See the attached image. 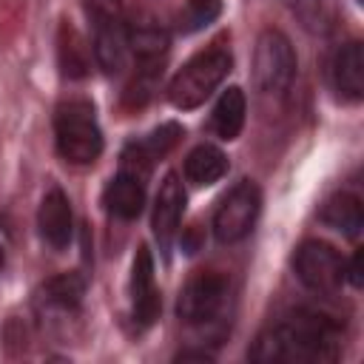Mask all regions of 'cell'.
<instances>
[{
	"label": "cell",
	"instance_id": "6da1fadb",
	"mask_svg": "<svg viewBox=\"0 0 364 364\" xmlns=\"http://www.w3.org/2000/svg\"><path fill=\"white\" fill-rule=\"evenodd\" d=\"M341 353V324L313 307H293L273 318L250 347L256 364H321Z\"/></svg>",
	"mask_w": 364,
	"mask_h": 364
},
{
	"label": "cell",
	"instance_id": "7a4b0ae2",
	"mask_svg": "<svg viewBox=\"0 0 364 364\" xmlns=\"http://www.w3.org/2000/svg\"><path fill=\"white\" fill-rule=\"evenodd\" d=\"M57 151L71 165H91L102 151V131L94 105L82 97H71L57 105L54 114Z\"/></svg>",
	"mask_w": 364,
	"mask_h": 364
},
{
	"label": "cell",
	"instance_id": "3957f363",
	"mask_svg": "<svg viewBox=\"0 0 364 364\" xmlns=\"http://www.w3.org/2000/svg\"><path fill=\"white\" fill-rule=\"evenodd\" d=\"M230 51L222 46H210L199 54H193L171 80L168 85V100L173 108L191 111L199 108L228 77L230 71Z\"/></svg>",
	"mask_w": 364,
	"mask_h": 364
},
{
	"label": "cell",
	"instance_id": "277c9868",
	"mask_svg": "<svg viewBox=\"0 0 364 364\" xmlns=\"http://www.w3.org/2000/svg\"><path fill=\"white\" fill-rule=\"evenodd\" d=\"M259 210H262V191L256 182L250 179H242L236 182L216 205L213 210V233L222 245H233V242H242L256 219H259Z\"/></svg>",
	"mask_w": 364,
	"mask_h": 364
},
{
	"label": "cell",
	"instance_id": "5b68a950",
	"mask_svg": "<svg viewBox=\"0 0 364 364\" xmlns=\"http://www.w3.org/2000/svg\"><path fill=\"white\" fill-rule=\"evenodd\" d=\"M293 77H296V51L290 40L276 28L262 31L253 51V82L259 85V91L282 94L290 88Z\"/></svg>",
	"mask_w": 364,
	"mask_h": 364
},
{
	"label": "cell",
	"instance_id": "8992f818",
	"mask_svg": "<svg viewBox=\"0 0 364 364\" xmlns=\"http://www.w3.org/2000/svg\"><path fill=\"white\" fill-rule=\"evenodd\" d=\"M225 301H228V279L219 270H199L185 282L176 301V313L185 324L205 327L225 310Z\"/></svg>",
	"mask_w": 364,
	"mask_h": 364
},
{
	"label": "cell",
	"instance_id": "52a82bcc",
	"mask_svg": "<svg viewBox=\"0 0 364 364\" xmlns=\"http://www.w3.org/2000/svg\"><path fill=\"white\" fill-rule=\"evenodd\" d=\"M344 259L341 253L318 239H307L299 245L296 256H293V270L299 276V282L313 290V293H333L341 287L344 282Z\"/></svg>",
	"mask_w": 364,
	"mask_h": 364
},
{
	"label": "cell",
	"instance_id": "ba28073f",
	"mask_svg": "<svg viewBox=\"0 0 364 364\" xmlns=\"http://www.w3.org/2000/svg\"><path fill=\"white\" fill-rule=\"evenodd\" d=\"M128 54H131V40L122 17L119 14L94 17V57L100 68L108 74H117L125 68Z\"/></svg>",
	"mask_w": 364,
	"mask_h": 364
},
{
	"label": "cell",
	"instance_id": "9c48e42d",
	"mask_svg": "<svg viewBox=\"0 0 364 364\" xmlns=\"http://www.w3.org/2000/svg\"><path fill=\"white\" fill-rule=\"evenodd\" d=\"M182 210H185V191H182V182L176 173H168L159 185V193H156V202H154V216H151V228H154V236L159 242V247L168 253L176 230H179V222H182Z\"/></svg>",
	"mask_w": 364,
	"mask_h": 364
},
{
	"label": "cell",
	"instance_id": "30bf717a",
	"mask_svg": "<svg viewBox=\"0 0 364 364\" xmlns=\"http://www.w3.org/2000/svg\"><path fill=\"white\" fill-rule=\"evenodd\" d=\"M131 310H134V321L139 327H148L159 316V290L154 282V259L145 245L136 250L134 267H131Z\"/></svg>",
	"mask_w": 364,
	"mask_h": 364
},
{
	"label": "cell",
	"instance_id": "8fae6325",
	"mask_svg": "<svg viewBox=\"0 0 364 364\" xmlns=\"http://www.w3.org/2000/svg\"><path fill=\"white\" fill-rule=\"evenodd\" d=\"M37 228L46 245H51L54 250H63L71 242L74 233V216H71V202L60 188H51L37 210Z\"/></svg>",
	"mask_w": 364,
	"mask_h": 364
},
{
	"label": "cell",
	"instance_id": "7c38bea8",
	"mask_svg": "<svg viewBox=\"0 0 364 364\" xmlns=\"http://www.w3.org/2000/svg\"><path fill=\"white\" fill-rule=\"evenodd\" d=\"M105 205L117 219H136L145 205V176L122 168L105 188Z\"/></svg>",
	"mask_w": 364,
	"mask_h": 364
},
{
	"label": "cell",
	"instance_id": "4fadbf2b",
	"mask_svg": "<svg viewBox=\"0 0 364 364\" xmlns=\"http://www.w3.org/2000/svg\"><path fill=\"white\" fill-rule=\"evenodd\" d=\"M333 82L341 97L361 100L364 94V51L358 40L344 43L333 57Z\"/></svg>",
	"mask_w": 364,
	"mask_h": 364
},
{
	"label": "cell",
	"instance_id": "5bb4252c",
	"mask_svg": "<svg viewBox=\"0 0 364 364\" xmlns=\"http://www.w3.org/2000/svg\"><path fill=\"white\" fill-rule=\"evenodd\" d=\"M85 282L77 273H60L48 279L37 296V304L43 313H74L82 301Z\"/></svg>",
	"mask_w": 364,
	"mask_h": 364
},
{
	"label": "cell",
	"instance_id": "9a60e30c",
	"mask_svg": "<svg viewBox=\"0 0 364 364\" xmlns=\"http://www.w3.org/2000/svg\"><path fill=\"white\" fill-rule=\"evenodd\" d=\"M321 222L338 233H344L347 239H358L361 228H364V210H361V199L355 193H336L324 202L321 208Z\"/></svg>",
	"mask_w": 364,
	"mask_h": 364
},
{
	"label": "cell",
	"instance_id": "2e32d148",
	"mask_svg": "<svg viewBox=\"0 0 364 364\" xmlns=\"http://www.w3.org/2000/svg\"><path fill=\"white\" fill-rule=\"evenodd\" d=\"M245 114H247L245 94H242V88L233 85V88L222 91V97L216 100L213 114H210V131L219 139H236L245 125Z\"/></svg>",
	"mask_w": 364,
	"mask_h": 364
},
{
	"label": "cell",
	"instance_id": "e0dca14e",
	"mask_svg": "<svg viewBox=\"0 0 364 364\" xmlns=\"http://www.w3.org/2000/svg\"><path fill=\"white\" fill-rule=\"evenodd\" d=\"M228 173V156L216 145H196L185 159V179L191 185H213Z\"/></svg>",
	"mask_w": 364,
	"mask_h": 364
},
{
	"label": "cell",
	"instance_id": "ac0fdd59",
	"mask_svg": "<svg viewBox=\"0 0 364 364\" xmlns=\"http://www.w3.org/2000/svg\"><path fill=\"white\" fill-rule=\"evenodd\" d=\"M219 11H222V0H185V6L176 14V28L182 34L202 31L219 17Z\"/></svg>",
	"mask_w": 364,
	"mask_h": 364
},
{
	"label": "cell",
	"instance_id": "d6986e66",
	"mask_svg": "<svg viewBox=\"0 0 364 364\" xmlns=\"http://www.w3.org/2000/svg\"><path fill=\"white\" fill-rule=\"evenodd\" d=\"M3 262H6V256H3V247H0V270H3Z\"/></svg>",
	"mask_w": 364,
	"mask_h": 364
}]
</instances>
